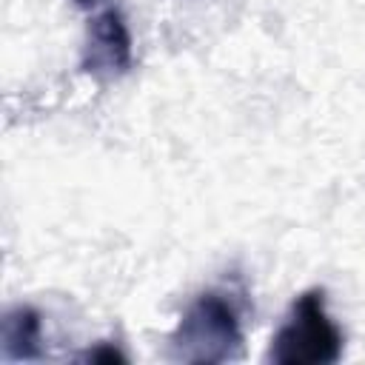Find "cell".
I'll return each instance as SVG.
<instances>
[{
    "instance_id": "obj_3",
    "label": "cell",
    "mask_w": 365,
    "mask_h": 365,
    "mask_svg": "<svg viewBox=\"0 0 365 365\" xmlns=\"http://www.w3.org/2000/svg\"><path fill=\"white\" fill-rule=\"evenodd\" d=\"M131 66H134V40L123 11L120 9L100 11L86 29L80 68L97 83H111L125 77Z\"/></svg>"
},
{
    "instance_id": "obj_4",
    "label": "cell",
    "mask_w": 365,
    "mask_h": 365,
    "mask_svg": "<svg viewBox=\"0 0 365 365\" xmlns=\"http://www.w3.org/2000/svg\"><path fill=\"white\" fill-rule=\"evenodd\" d=\"M3 356L9 362H26L43 356V317L31 305H14L3 317L0 328Z\"/></svg>"
},
{
    "instance_id": "obj_2",
    "label": "cell",
    "mask_w": 365,
    "mask_h": 365,
    "mask_svg": "<svg viewBox=\"0 0 365 365\" xmlns=\"http://www.w3.org/2000/svg\"><path fill=\"white\" fill-rule=\"evenodd\" d=\"M345 334L331 319L322 288L302 291L271 339L268 359L277 365H331L342 356Z\"/></svg>"
},
{
    "instance_id": "obj_5",
    "label": "cell",
    "mask_w": 365,
    "mask_h": 365,
    "mask_svg": "<svg viewBox=\"0 0 365 365\" xmlns=\"http://www.w3.org/2000/svg\"><path fill=\"white\" fill-rule=\"evenodd\" d=\"M80 359H83V362H125L128 356H125L117 345H111V342H100V345L88 348L86 354H80Z\"/></svg>"
},
{
    "instance_id": "obj_1",
    "label": "cell",
    "mask_w": 365,
    "mask_h": 365,
    "mask_svg": "<svg viewBox=\"0 0 365 365\" xmlns=\"http://www.w3.org/2000/svg\"><path fill=\"white\" fill-rule=\"evenodd\" d=\"M242 339V317L234 297L211 288L197 294L182 311L171 331L168 354L185 365H220L240 356Z\"/></svg>"
},
{
    "instance_id": "obj_6",
    "label": "cell",
    "mask_w": 365,
    "mask_h": 365,
    "mask_svg": "<svg viewBox=\"0 0 365 365\" xmlns=\"http://www.w3.org/2000/svg\"><path fill=\"white\" fill-rule=\"evenodd\" d=\"M77 3H80V6H94L97 0H77Z\"/></svg>"
}]
</instances>
